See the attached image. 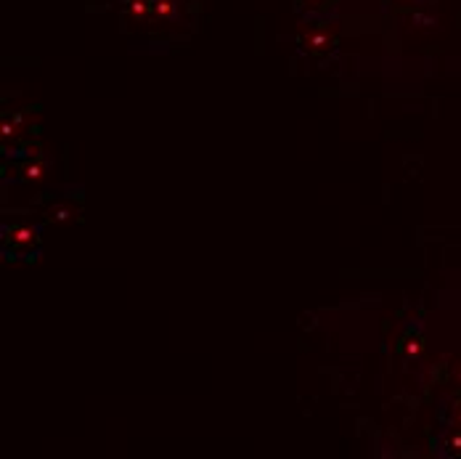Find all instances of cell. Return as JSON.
<instances>
[{
  "label": "cell",
  "mask_w": 461,
  "mask_h": 459,
  "mask_svg": "<svg viewBox=\"0 0 461 459\" xmlns=\"http://www.w3.org/2000/svg\"><path fill=\"white\" fill-rule=\"evenodd\" d=\"M11 234H14L16 242H32V239H35V231L30 229H14Z\"/></svg>",
  "instance_id": "obj_4"
},
{
  "label": "cell",
  "mask_w": 461,
  "mask_h": 459,
  "mask_svg": "<svg viewBox=\"0 0 461 459\" xmlns=\"http://www.w3.org/2000/svg\"><path fill=\"white\" fill-rule=\"evenodd\" d=\"M173 11H176V0H154L151 14H154L157 19H170Z\"/></svg>",
  "instance_id": "obj_2"
},
{
  "label": "cell",
  "mask_w": 461,
  "mask_h": 459,
  "mask_svg": "<svg viewBox=\"0 0 461 459\" xmlns=\"http://www.w3.org/2000/svg\"><path fill=\"white\" fill-rule=\"evenodd\" d=\"M459 419H461V412H459Z\"/></svg>",
  "instance_id": "obj_6"
},
{
  "label": "cell",
  "mask_w": 461,
  "mask_h": 459,
  "mask_svg": "<svg viewBox=\"0 0 461 459\" xmlns=\"http://www.w3.org/2000/svg\"><path fill=\"white\" fill-rule=\"evenodd\" d=\"M128 8L136 19H146L154 8V0H128Z\"/></svg>",
  "instance_id": "obj_1"
},
{
  "label": "cell",
  "mask_w": 461,
  "mask_h": 459,
  "mask_svg": "<svg viewBox=\"0 0 461 459\" xmlns=\"http://www.w3.org/2000/svg\"><path fill=\"white\" fill-rule=\"evenodd\" d=\"M305 43H308V48H326V46L331 48V43H334V41H331L329 35H311Z\"/></svg>",
  "instance_id": "obj_3"
},
{
  "label": "cell",
  "mask_w": 461,
  "mask_h": 459,
  "mask_svg": "<svg viewBox=\"0 0 461 459\" xmlns=\"http://www.w3.org/2000/svg\"><path fill=\"white\" fill-rule=\"evenodd\" d=\"M27 176L30 179H41L43 176V168H27Z\"/></svg>",
  "instance_id": "obj_5"
}]
</instances>
